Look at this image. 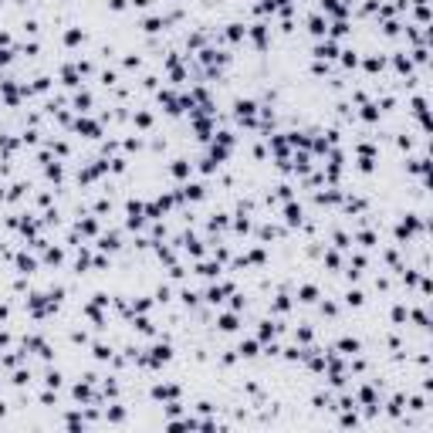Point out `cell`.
<instances>
[{
	"instance_id": "3957f363",
	"label": "cell",
	"mask_w": 433,
	"mask_h": 433,
	"mask_svg": "<svg viewBox=\"0 0 433 433\" xmlns=\"http://www.w3.org/2000/svg\"><path fill=\"white\" fill-rule=\"evenodd\" d=\"M95 251L112 254V257L122 254V251H126V237H122V227H112V230H105V234H99V237H95Z\"/></svg>"
},
{
	"instance_id": "9a60e30c",
	"label": "cell",
	"mask_w": 433,
	"mask_h": 433,
	"mask_svg": "<svg viewBox=\"0 0 433 433\" xmlns=\"http://www.w3.org/2000/svg\"><path fill=\"white\" fill-rule=\"evenodd\" d=\"M65 251H68V247H51V244H48V247H44V251H41V264H44V268H48V271H61V268H65Z\"/></svg>"
},
{
	"instance_id": "4fadbf2b",
	"label": "cell",
	"mask_w": 433,
	"mask_h": 433,
	"mask_svg": "<svg viewBox=\"0 0 433 433\" xmlns=\"http://www.w3.org/2000/svg\"><path fill=\"white\" fill-rule=\"evenodd\" d=\"M234 352L240 356V362H257V359H261V342H257L254 335H247V338H240V342L234 345Z\"/></svg>"
},
{
	"instance_id": "7a4b0ae2",
	"label": "cell",
	"mask_w": 433,
	"mask_h": 433,
	"mask_svg": "<svg viewBox=\"0 0 433 433\" xmlns=\"http://www.w3.org/2000/svg\"><path fill=\"white\" fill-rule=\"evenodd\" d=\"M146 400H153V403H173V400H186V389H183V382L159 379L146 389Z\"/></svg>"
},
{
	"instance_id": "277c9868",
	"label": "cell",
	"mask_w": 433,
	"mask_h": 433,
	"mask_svg": "<svg viewBox=\"0 0 433 433\" xmlns=\"http://www.w3.org/2000/svg\"><path fill=\"white\" fill-rule=\"evenodd\" d=\"M240 325H244V315H240V311L217 308V315H213V329H217V335H237Z\"/></svg>"
},
{
	"instance_id": "ac0fdd59",
	"label": "cell",
	"mask_w": 433,
	"mask_h": 433,
	"mask_svg": "<svg viewBox=\"0 0 433 433\" xmlns=\"http://www.w3.org/2000/svg\"><path fill=\"white\" fill-rule=\"evenodd\" d=\"M105 10H108V14H126L129 0H105Z\"/></svg>"
},
{
	"instance_id": "d6986e66",
	"label": "cell",
	"mask_w": 433,
	"mask_h": 433,
	"mask_svg": "<svg viewBox=\"0 0 433 433\" xmlns=\"http://www.w3.org/2000/svg\"><path fill=\"white\" fill-rule=\"evenodd\" d=\"M0 48H14V31L10 27H0Z\"/></svg>"
},
{
	"instance_id": "8992f818",
	"label": "cell",
	"mask_w": 433,
	"mask_h": 433,
	"mask_svg": "<svg viewBox=\"0 0 433 433\" xmlns=\"http://www.w3.org/2000/svg\"><path fill=\"white\" fill-rule=\"evenodd\" d=\"M10 268H14L21 278H38V275H41V261H38L34 254H27V247H17V251H14Z\"/></svg>"
},
{
	"instance_id": "ffe728a7",
	"label": "cell",
	"mask_w": 433,
	"mask_h": 433,
	"mask_svg": "<svg viewBox=\"0 0 433 433\" xmlns=\"http://www.w3.org/2000/svg\"><path fill=\"white\" fill-rule=\"evenodd\" d=\"M7 409H10V403H7V400H0V420L7 416Z\"/></svg>"
},
{
	"instance_id": "2e32d148",
	"label": "cell",
	"mask_w": 433,
	"mask_h": 433,
	"mask_svg": "<svg viewBox=\"0 0 433 433\" xmlns=\"http://www.w3.org/2000/svg\"><path fill=\"white\" fill-rule=\"evenodd\" d=\"M122 72H132V75H139V72H146V58H142V51H126L122 54Z\"/></svg>"
},
{
	"instance_id": "44dd1931",
	"label": "cell",
	"mask_w": 433,
	"mask_h": 433,
	"mask_svg": "<svg viewBox=\"0 0 433 433\" xmlns=\"http://www.w3.org/2000/svg\"><path fill=\"white\" fill-rule=\"evenodd\" d=\"M170 3H186V0H170Z\"/></svg>"
},
{
	"instance_id": "5bb4252c",
	"label": "cell",
	"mask_w": 433,
	"mask_h": 433,
	"mask_svg": "<svg viewBox=\"0 0 433 433\" xmlns=\"http://www.w3.org/2000/svg\"><path fill=\"white\" fill-rule=\"evenodd\" d=\"M88 352H92V359H95L99 366H108V359L115 356V345H112V342H102V338H92V342H88Z\"/></svg>"
},
{
	"instance_id": "e0dca14e",
	"label": "cell",
	"mask_w": 433,
	"mask_h": 433,
	"mask_svg": "<svg viewBox=\"0 0 433 433\" xmlns=\"http://www.w3.org/2000/svg\"><path fill=\"white\" fill-rule=\"evenodd\" d=\"M129 10L132 14H149V10H156V0H129Z\"/></svg>"
},
{
	"instance_id": "8fae6325",
	"label": "cell",
	"mask_w": 433,
	"mask_h": 433,
	"mask_svg": "<svg viewBox=\"0 0 433 433\" xmlns=\"http://www.w3.org/2000/svg\"><path fill=\"white\" fill-rule=\"evenodd\" d=\"M193 275L200 281H217L224 275V264L217 257H200V261H193Z\"/></svg>"
},
{
	"instance_id": "9c48e42d",
	"label": "cell",
	"mask_w": 433,
	"mask_h": 433,
	"mask_svg": "<svg viewBox=\"0 0 433 433\" xmlns=\"http://www.w3.org/2000/svg\"><path fill=\"white\" fill-rule=\"evenodd\" d=\"M295 298H298V305H318V298H322V284L318 281H298L295 284Z\"/></svg>"
},
{
	"instance_id": "5b68a950",
	"label": "cell",
	"mask_w": 433,
	"mask_h": 433,
	"mask_svg": "<svg viewBox=\"0 0 433 433\" xmlns=\"http://www.w3.org/2000/svg\"><path fill=\"white\" fill-rule=\"evenodd\" d=\"M193 173H197L193 156H173L166 163V179H173V183H186V179H193Z\"/></svg>"
},
{
	"instance_id": "6da1fadb",
	"label": "cell",
	"mask_w": 433,
	"mask_h": 433,
	"mask_svg": "<svg viewBox=\"0 0 433 433\" xmlns=\"http://www.w3.org/2000/svg\"><path fill=\"white\" fill-rule=\"evenodd\" d=\"M68 136H81V139H88V142H102L105 139V122L95 115H75L72 119V129H68Z\"/></svg>"
},
{
	"instance_id": "ba28073f",
	"label": "cell",
	"mask_w": 433,
	"mask_h": 433,
	"mask_svg": "<svg viewBox=\"0 0 433 433\" xmlns=\"http://www.w3.org/2000/svg\"><path fill=\"white\" fill-rule=\"evenodd\" d=\"M139 31H142L146 38H156V34H166V31H173V27H170V21H166V14L149 10V14L139 17Z\"/></svg>"
},
{
	"instance_id": "52a82bcc",
	"label": "cell",
	"mask_w": 433,
	"mask_h": 433,
	"mask_svg": "<svg viewBox=\"0 0 433 433\" xmlns=\"http://www.w3.org/2000/svg\"><path fill=\"white\" fill-rule=\"evenodd\" d=\"M305 217H308V210L298 204V197H295V200H284V204H281V224H284L288 230H298L302 224H305Z\"/></svg>"
},
{
	"instance_id": "7c38bea8",
	"label": "cell",
	"mask_w": 433,
	"mask_h": 433,
	"mask_svg": "<svg viewBox=\"0 0 433 433\" xmlns=\"http://www.w3.org/2000/svg\"><path fill=\"white\" fill-rule=\"evenodd\" d=\"M58 78H61V85H65L68 92H75V88H81V85H85V78L78 75V68H75V58L58 65Z\"/></svg>"
},
{
	"instance_id": "30bf717a",
	"label": "cell",
	"mask_w": 433,
	"mask_h": 433,
	"mask_svg": "<svg viewBox=\"0 0 433 433\" xmlns=\"http://www.w3.org/2000/svg\"><path fill=\"white\" fill-rule=\"evenodd\" d=\"M129 122H132V129H136L139 136H149L156 129V112L146 108V105H139V108H132V119H129Z\"/></svg>"
}]
</instances>
